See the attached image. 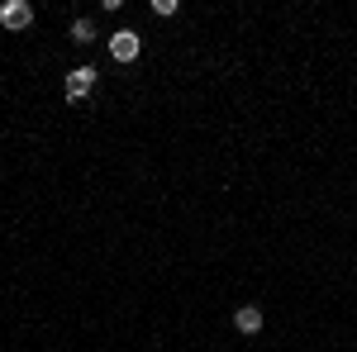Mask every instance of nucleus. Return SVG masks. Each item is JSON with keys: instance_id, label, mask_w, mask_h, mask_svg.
<instances>
[{"instance_id": "nucleus-1", "label": "nucleus", "mask_w": 357, "mask_h": 352, "mask_svg": "<svg viewBox=\"0 0 357 352\" xmlns=\"http://www.w3.org/2000/svg\"><path fill=\"white\" fill-rule=\"evenodd\" d=\"M138 53H143V38H138L134 29H119V33H110V57H114V62H134Z\"/></svg>"}, {"instance_id": "nucleus-2", "label": "nucleus", "mask_w": 357, "mask_h": 352, "mask_svg": "<svg viewBox=\"0 0 357 352\" xmlns=\"http://www.w3.org/2000/svg\"><path fill=\"white\" fill-rule=\"evenodd\" d=\"M0 24L5 29H29L33 24V5H29V0H5V5H0Z\"/></svg>"}, {"instance_id": "nucleus-3", "label": "nucleus", "mask_w": 357, "mask_h": 352, "mask_svg": "<svg viewBox=\"0 0 357 352\" xmlns=\"http://www.w3.org/2000/svg\"><path fill=\"white\" fill-rule=\"evenodd\" d=\"M96 91V67H72L67 72V100H86Z\"/></svg>"}, {"instance_id": "nucleus-4", "label": "nucleus", "mask_w": 357, "mask_h": 352, "mask_svg": "<svg viewBox=\"0 0 357 352\" xmlns=\"http://www.w3.org/2000/svg\"><path fill=\"white\" fill-rule=\"evenodd\" d=\"M262 324H267V319H262V309H257V305H238V309H234V328L248 333V338H252V333H262Z\"/></svg>"}, {"instance_id": "nucleus-5", "label": "nucleus", "mask_w": 357, "mask_h": 352, "mask_svg": "<svg viewBox=\"0 0 357 352\" xmlns=\"http://www.w3.org/2000/svg\"><path fill=\"white\" fill-rule=\"evenodd\" d=\"M91 38H96L91 20H77V24H72V43H91Z\"/></svg>"}, {"instance_id": "nucleus-6", "label": "nucleus", "mask_w": 357, "mask_h": 352, "mask_svg": "<svg viewBox=\"0 0 357 352\" xmlns=\"http://www.w3.org/2000/svg\"><path fill=\"white\" fill-rule=\"evenodd\" d=\"M176 10H181V5H176V0H153V15H162V20H172V15H176Z\"/></svg>"}]
</instances>
